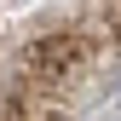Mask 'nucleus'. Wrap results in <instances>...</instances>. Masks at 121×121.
Here are the masks:
<instances>
[]
</instances>
